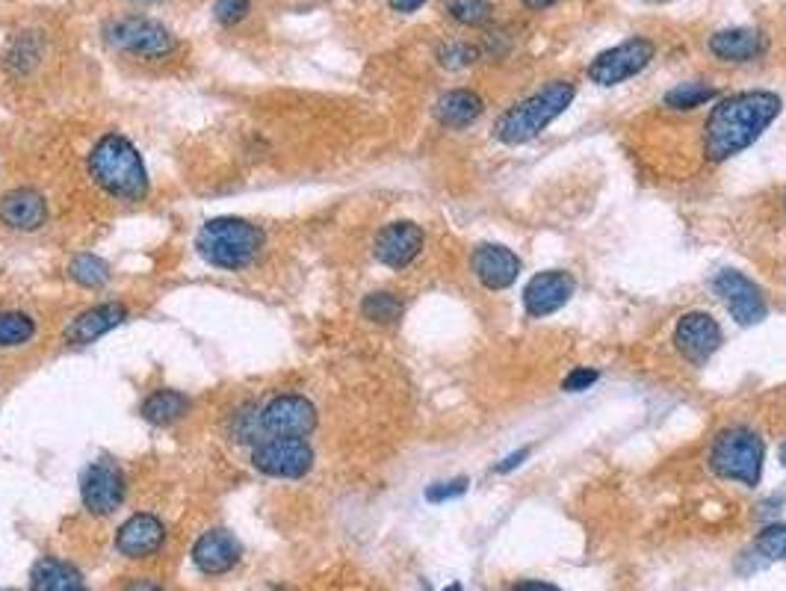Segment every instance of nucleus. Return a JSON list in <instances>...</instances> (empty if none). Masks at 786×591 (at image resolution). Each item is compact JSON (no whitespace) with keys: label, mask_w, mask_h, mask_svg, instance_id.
Segmentation results:
<instances>
[{"label":"nucleus","mask_w":786,"mask_h":591,"mask_svg":"<svg viewBox=\"0 0 786 591\" xmlns=\"http://www.w3.org/2000/svg\"><path fill=\"white\" fill-rule=\"evenodd\" d=\"M192 403L181 391H172V387H157L151 394L142 400L139 405V414L142 421L151 423V426H175L178 421H183L190 414Z\"/></svg>","instance_id":"4be33fe9"},{"label":"nucleus","mask_w":786,"mask_h":591,"mask_svg":"<svg viewBox=\"0 0 786 591\" xmlns=\"http://www.w3.org/2000/svg\"><path fill=\"white\" fill-rule=\"evenodd\" d=\"M577 290V282L574 275L565 273V269H545V273H536L529 278L527 290H524V311L527 317L541 319L556 314L559 308H565Z\"/></svg>","instance_id":"4468645a"},{"label":"nucleus","mask_w":786,"mask_h":591,"mask_svg":"<svg viewBox=\"0 0 786 591\" xmlns=\"http://www.w3.org/2000/svg\"><path fill=\"white\" fill-rule=\"evenodd\" d=\"M784 207H786V196H784Z\"/></svg>","instance_id":"a18cd8bd"},{"label":"nucleus","mask_w":786,"mask_h":591,"mask_svg":"<svg viewBox=\"0 0 786 591\" xmlns=\"http://www.w3.org/2000/svg\"><path fill=\"white\" fill-rule=\"evenodd\" d=\"M30 589L33 591H74L80 589V571L62 559H39L30 571Z\"/></svg>","instance_id":"5701e85b"},{"label":"nucleus","mask_w":786,"mask_h":591,"mask_svg":"<svg viewBox=\"0 0 786 591\" xmlns=\"http://www.w3.org/2000/svg\"><path fill=\"white\" fill-rule=\"evenodd\" d=\"M597 378H600V373H597L595 367H577L574 373L565 376L561 391H568V394H583V391H588V387L595 385Z\"/></svg>","instance_id":"473e14b6"},{"label":"nucleus","mask_w":786,"mask_h":591,"mask_svg":"<svg viewBox=\"0 0 786 591\" xmlns=\"http://www.w3.org/2000/svg\"><path fill=\"white\" fill-rule=\"evenodd\" d=\"M718 89L716 86L704 83V80H689V83H680L668 89L666 92V107L671 110H695V107H704V104L716 101Z\"/></svg>","instance_id":"cd10ccee"},{"label":"nucleus","mask_w":786,"mask_h":591,"mask_svg":"<svg viewBox=\"0 0 786 591\" xmlns=\"http://www.w3.org/2000/svg\"><path fill=\"white\" fill-rule=\"evenodd\" d=\"M713 287L725 302V308L730 311V317L739 323V326H757L766 319L769 308H766V296L757 284L748 278L745 273H736V269H722V273L713 278Z\"/></svg>","instance_id":"9d476101"},{"label":"nucleus","mask_w":786,"mask_h":591,"mask_svg":"<svg viewBox=\"0 0 786 591\" xmlns=\"http://www.w3.org/2000/svg\"><path fill=\"white\" fill-rule=\"evenodd\" d=\"M482 112V95L474 92V89H449L435 101V121L447 130L470 128Z\"/></svg>","instance_id":"412c9836"},{"label":"nucleus","mask_w":786,"mask_h":591,"mask_svg":"<svg viewBox=\"0 0 786 591\" xmlns=\"http://www.w3.org/2000/svg\"><path fill=\"white\" fill-rule=\"evenodd\" d=\"M470 269L488 290H509L520 275V257L500 243H482L470 255Z\"/></svg>","instance_id":"dca6fc26"},{"label":"nucleus","mask_w":786,"mask_h":591,"mask_svg":"<svg viewBox=\"0 0 786 591\" xmlns=\"http://www.w3.org/2000/svg\"><path fill=\"white\" fill-rule=\"evenodd\" d=\"M444 591H461V585L452 583V585H447V589H444Z\"/></svg>","instance_id":"a19ab883"},{"label":"nucleus","mask_w":786,"mask_h":591,"mask_svg":"<svg viewBox=\"0 0 786 591\" xmlns=\"http://www.w3.org/2000/svg\"><path fill=\"white\" fill-rule=\"evenodd\" d=\"M509 591H561V589L554 583H545V580H520V583L511 585Z\"/></svg>","instance_id":"c9c22d12"},{"label":"nucleus","mask_w":786,"mask_h":591,"mask_svg":"<svg viewBox=\"0 0 786 591\" xmlns=\"http://www.w3.org/2000/svg\"><path fill=\"white\" fill-rule=\"evenodd\" d=\"M556 0H524V7H529V9H547V7H554Z\"/></svg>","instance_id":"58836bf2"},{"label":"nucleus","mask_w":786,"mask_h":591,"mask_svg":"<svg viewBox=\"0 0 786 591\" xmlns=\"http://www.w3.org/2000/svg\"><path fill=\"white\" fill-rule=\"evenodd\" d=\"M465 491H467V480L465 476H458V480L438 482V485H432V489L426 491V500H429V503H444V500L461 498Z\"/></svg>","instance_id":"72a5a7b5"},{"label":"nucleus","mask_w":786,"mask_h":591,"mask_svg":"<svg viewBox=\"0 0 786 591\" xmlns=\"http://www.w3.org/2000/svg\"><path fill=\"white\" fill-rule=\"evenodd\" d=\"M320 423L308 396L278 394L260 408V432L269 437H308Z\"/></svg>","instance_id":"1a4fd4ad"},{"label":"nucleus","mask_w":786,"mask_h":591,"mask_svg":"<svg viewBox=\"0 0 786 591\" xmlns=\"http://www.w3.org/2000/svg\"><path fill=\"white\" fill-rule=\"evenodd\" d=\"M263 246H267L263 228L242 219V216H213L201 225L199 237H196L199 255L210 266L231 269V273L255 264Z\"/></svg>","instance_id":"20e7f679"},{"label":"nucleus","mask_w":786,"mask_h":591,"mask_svg":"<svg viewBox=\"0 0 786 591\" xmlns=\"http://www.w3.org/2000/svg\"><path fill=\"white\" fill-rule=\"evenodd\" d=\"M125 319H128V308L121 302H101V305L80 311L78 317L66 326L62 341L69 346H92L96 341L110 335L112 328H119Z\"/></svg>","instance_id":"a211bd4d"},{"label":"nucleus","mask_w":786,"mask_h":591,"mask_svg":"<svg viewBox=\"0 0 786 591\" xmlns=\"http://www.w3.org/2000/svg\"><path fill=\"white\" fill-rule=\"evenodd\" d=\"M447 16L465 27H485L494 18V7L488 0H447Z\"/></svg>","instance_id":"c85d7f7f"},{"label":"nucleus","mask_w":786,"mask_h":591,"mask_svg":"<svg viewBox=\"0 0 786 591\" xmlns=\"http://www.w3.org/2000/svg\"><path fill=\"white\" fill-rule=\"evenodd\" d=\"M87 171L92 184L112 201L137 205V201H146L151 189L139 148L119 130H107L105 137H98L87 157Z\"/></svg>","instance_id":"f03ea898"},{"label":"nucleus","mask_w":786,"mask_h":591,"mask_svg":"<svg viewBox=\"0 0 786 591\" xmlns=\"http://www.w3.org/2000/svg\"><path fill=\"white\" fill-rule=\"evenodd\" d=\"M527 455H529V450H527V446H524V450H518V453L506 455V459H503V462L497 464L494 471H497V473H511V471H515V467H520V462H524Z\"/></svg>","instance_id":"f704fd0d"},{"label":"nucleus","mask_w":786,"mask_h":591,"mask_svg":"<svg viewBox=\"0 0 786 591\" xmlns=\"http://www.w3.org/2000/svg\"><path fill=\"white\" fill-rule=\"evenodd\" d=\"M0 591H18V589H0Z\"/></svg>","instance_id":"37998d69"},{"label":"nucleus","mask_w":786,"mask_h":591,"mask_svg":"<svg viewBox=\"0 0 786 591\" xmlns=\"http://www.w3.org/2000/svg\"><path fill=\"white\" fill-rule=\"evenodd\" d=\"M654 42L645 36H630L624 42L606 48L604 53H597L591 66H588V80L597 86H618L624 80L636 78L641 71L648 69L654 60Z\"/></svg>","instance_id":"6e6552de"},{"label":"nucleus","mask_w":786,"mask_h":591,"mask_svg":"<svg viewBox=\"0 0 786 591\" xmlns=\"http://www.w3.org/2000/svg\"><path fill=\"white\" fill-rule=\"evenodd\" d=\"M251 12V0H217L213 3V18L222 27H237L246 21Z\"/></svg>","instance_id":"2f4dec72"},{"label":"nucleus","mask_w":786,"mask_h":591,"mask_svg":"<svg viewBox=\"0 0 786 591\" xmlns=\"http://www.w3.org/2000/svg\"><path fill=\"white\" fill-rule=\"evenodd\" d=\"M722 326L716 323L713 314L707 311H689L677 319L674 326V349L680 352L683 358L689 361L692 367L707 364L722 346Z\"/></svg>","instance_id":"9b49d317"},{"label":"nucleus","mask_w":786,"mask_h":591,"mask_svg":"<svg viewBox=\"0 0 786 591\" xmlns=\"http://www.w3.org/2000/svg\"><path fill=\"white\" fill-rule=\"evenodd\" d=\"M121 591H166V589L160 583H155V580H133V583H128Z\"/></svg>","instance_id":"4c0bfd02"},{"label":"nucleus","mask_w":786,"mask_h":591,"mask_svg":"<svg viewBox=\"0 0 786 591\" xmlns=\"http://www.w3.org/2000/svg\"><path fill=\"white\" fill-rule=\"evenodd\" d=\"M574 98H577V83H570V80H554V83L541 86L538 92L509 107L500 119L494 121V137L506 146H527L545 134L547 125H554L561 112L568 110Z\"/></svg>","instance_id":"7ed1b4c3"},{"label":"nucleus","mask_w":786,"mask_h":591,"mask_svg":"<svg viewBox=\"0 0 786 591\" xmlns=\"http://www.w3.org/2000/svg\"><path fill=\"white\" fill-rule=\"evenodd\" d=\"M39 60H42V39H39V33H18L9 42L7 53H3V66L16 78L30 75L39 66Z\"/></svg>","instance_id":"b1692460"},{"label":"nucleus","mask_w":786,"mask_h":591,"mask_svg":"<svg viewBox=\"0 0 786 591\" xmlns=\"http://www.w3.org/2000/svg\"><path fill=\"white\" fill-rule=\"evenodd\" d=\"M125 494H128V482H125V473L116 467L112 462H92L80 480V500H83V509L89 514H112L116 509L125 503Z\"/></svg>","instance_id":"f8f14e48"},{"label":"nucleus","mask_w":786,"mask_h":591,"mask_svg":"<svg viewBox=\"0 0 786 591\" xmlns=\"http://www.w3.org/2000/svg\"><path fill=\"white\" fill-rule=\"evenodd\" d=\"M476 60H479V48L470 42H461V39H458V42H444L441 48H438V62L449 71L467 69V66H474Z\"/></svg>","instance_id":"c756f323"},{"label":"nucleus","mask_w":786,"mask_h":591,"mask_svg":"<svg viewBox=\"0 0 786 591\" xmlns=\"http://www.w3.org/2000/svg\"><path fill=\"white\" fill-rule=\"evenodd\" d=\"M36 332H39V323L27 311H0V349L27 346Z\"/></svg>","instance_id":"393cba45"},{"label":"nucleus","mask_w":786,"mask_h":591,"mask_svg":"<svg viewBox=\"0 0 786 591\" xmlns=\"http://www.w3.org/2000/svg\"><path fill=\"white\" fill-rule=\"evenodd\" d=\"M240 541L233 539L228 530H210L205 532L196 548H192V562L199 568L201 574L219 577L228 574L237 562H240Z\"/></svg>","instance_id":"6ab92c4d"},{"label":"nucleus","mask_w":786,"mask_h":591,"mask_svg":"<svg viewBox=\"0 0 786 591\" xmlns=\"http://www.w3.org/2000/svg\"><path fill=\"white\" fill-rule=\"evenodd\" d=\"M784 101L769 89L730 95L713 107L704 125V157L709 164H725L730 157L743 155L763 137V130L780 116Z\"/></svg>","instance_id":"f257e3e1"},{"label":"nucleus","mask_w":786,"mask_h":591,"mask_svg":"<svg viewBox=\"0 0 786 591\" xmlns=\"http://www.w3.org/2000/svg\"><path fill=\"white\" fill-rule=\"evenodd\" d=\"M766 464V441L754 429L730 426L718 432L709 450V471L722 480L739 482L745 489H757Z\"/></svg>","instance_id":"39448f33"},{"label":"nucleus","mask_w":786,"mask_h":591,"mask_svg":"<svg viewBox=\"0 0 786 591\" xmlns=\"http://www.w3.org/2000/svg\"><path fill=\"white\" fill-rule=\"evenodd\" d=\"M69 278L80 284L83 290H101L112 278V269L105 257L98 255H78L69 264Z\"/></svg>","instance_id":"a878e982"},{"label":"nucleus","mask_w":786,"mask_h":591,"mask_svg":"<svg viewBox=\"0 0 786 591\" xmlns=\"http://www.w3.org/2000/svg\"><path fill=\"white\" fill-rule=\"evenodd\" d=\"M709 53L725 62H752L766 51V36L752 27H730L709 36Z\"/></svg>","instance_id":"aec40b11"},{"label":"nucleus","mask_w":786,"mask_h":591,"mask_svg":"<svg viewBox=\"0 0 786 591\" xmlns=\"http://www.w3.org/2000/svg\"><path fill=\"white\" fill-rule=\"evenodd\" d=\"M780 462H784V467H786V441L780 444Z\"/></svg>","instance_id":"ea45409f"},{"label":"nucleus","mask_w":786,"mask_h":591,"mask_svg":"<svg viewBox=\"0 0 786 591\" xmlns=\"http://www.w3.org/2000/svg\"><path fill=\"white\" fill-rule=\"evenodd\" d=\"M251 467L272 480H302L314 467V446L305 437H267L251 450Z\"/></svg>","instance_id":"0eeeda50"},{"label":"nucleus","mask_w":786,"mask_h":591,"mask_svg":"<svg viewBox=\"0 0 786 591\" xmlns=\"http://www.w3.org/2000/svg\"><path fill=\"white\" fill-rule=\"evenodd\" d=\"M74 591H87V589H83V585H80V589H74Z\"/></svg>","instance_id":"c03bdc74"},{"label":"nucleus","mask_w":786,"mask_h":591,"mask_svg":"<svg viewBox=\"0 0 786 591\" xmlns=\"http://www.w3.org/2000/svg\"><path fill=\"white\" fill-rule=\"evenodd\" d=\"M426 246V234L424 228L417 223H408V219H399V223L385 225L376 240H372V255L376 260L390 269H406L424 255Z\"/></svg>","instance_id":"ddd939ff"},{"label":"nucleus","mask_w":786,"mask_h":591,"mask_svg":"<svg viewBox=\"0 0 786 591\" xmlns=\"http://www.w3.org/2000/svg\"><path fill=\"white\" fill-rule=\"evenodd\" d=\"M133 3H163V0H133Z\"/></svg>","instance_id":"79ce46f5"},{"label":"nucleus","mask_w":786,"mask_h":591,"mask_svg":"<svg viewBox=\"0 0 786 591\" xmlns=\"http://www.w3.org/2000/svg\"><path fill=\"white\" fill-rule=\"evenodd\" d=\"M166 526L163 521L151 512L130 514L116 532V550L128 559H148L163 548Z\"/></svg>","instance_id":"f3484780"},{"label":"nucleus","mask_w":786,"mask_h":591,"mask_svg":"<svg viewBox=\"0 0 786 591\" xmlns=\"http://www.w3.org/2000/svg\"><path fill=\"white\" fill-rule=\"evenodd\" d=\"M402 311H406L402 299L390 290L367 293L361 302L364 319H370L376 326H394V323H399V317H402Z\"/></svg>","instance_id":"bb28decb"},{"label":"nucleus","mask_w":786,"mask_h":591,"mask_svg":"<svg viewBox=\"0 0 786 591\" xmlns=\"http://www.w3.org/2000/svg\"><path fill=\"white\" fill-rule=\"evenodd\" d=\"M390 9L394 12H402V16H411V12H417V9L424 7L426 0H388Z\"/></svg>","instance_id":"e433bc0d"},{"label":"nucleus","mask_w":786,"mask_h":591,"mask_svg":"<svg viewBox=\"0 0 786 591\" xmlns=\"http://www.w3.org/2000/svg\"><path fill=\"white\" fill-rule=\"evenodd\" d=\"M48 223V198L36 187H16L0 196V225L9 232L33 234Z\"/></svg>","instance_id":"2eb2a0df"},{"label":"nucleus","mask_w":786,"mask_h":591,"mask_svg":"<svg viewBox=\"0 0 786 591\" xmlns=\"http://www.w3.org/2000/svg\"><path fill=\"white\" fill-rule=\"evenodd\" d=\"M757 553L769 562H786V523H772L757 535Z\"/></svg>","instance_id":"7c9ffc66"},{"label":"nucleus","mask_w":786,"mask_h":591,"mask_svg":"<svg viewBox=\"0 0 786 591\" xmlns=\"http://www.w3.org/2000/svg\"><path fill=\"white\" fill-rule=\"evenodd\" d=\"M105 42L110 51L116 53H128L133 60H146V62H157L172 57L178 51V36L157 18H146V16H125V18H112L107 21L105 30Z\"/></svg>","instance_id":"423d86ee"}]
</instances>
